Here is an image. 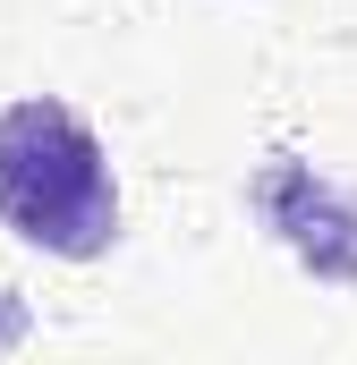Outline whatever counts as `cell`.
Returning <instances> with one entry per match:
<instances>
[{
    "label": "cell",
    "mask_w": 357,
    "mask_h": 365,
    "mask_svg": "<svg viewBox=\"0 0 357 365\" xmlns=\"http://www.w3.org/2000/svg\"><path fill=\"white\" fill-rule=\"evenodd\" d=\"M0 221L43 247L86 264L119 238V187H111V153L86 119L51 93L9 102L0 110Z\"/></svg>",
    "instance_id": "obj_1"
},
{
    "label": "cell",
    "mask_w": 357,
    "mask_h": 365,
    "mask_svg": "<svg viewBox=\"0 0 357 365\" xmlns=\"http://www.w3.org/2000/svg\"><path fill=\"white\" fill-rule=\"evenodd\" d=\"M247 204L264 212V230L315 280H357V195L341 179H323L315 162L272 153L264 170H256V187H247Z\"/></svg>",
    "instance_id": "obj_2"
}]
</instances>
